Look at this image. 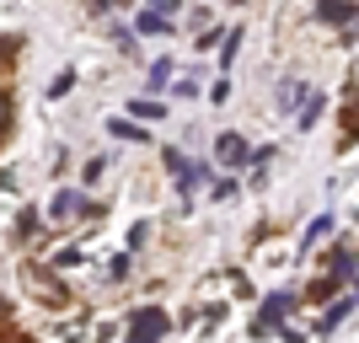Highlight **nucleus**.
I'll use <instances>...</instances> for the list:
<instances>
[{
  "instance_id": "obj_1",
  "label": "nucleus",
  "mask_w": 359,
  "mask_h": 343,
  "mask_svg": "<svg viewBox=\"0 0 359 343\" xmlns=\"http://www.w3.org/2000/svg\"><path fill=\"white\" fill-rule=\"evenodd\" d=\"M161 338H166V311H161V306L135 311V322H129V343H161Z\"/></svg>"
},
{
  "instance_id": "obj_2",
  "label": "nucleus",
  "mask_w": 359,
  "mask_h": 343,
  "mask_svg": "<svg viewBox=\"0 0 359 343\" xmlns=\"http://www.w3.org/2000/svg\"><path fill=\"white\" fill-rule=\"evenodd\" d=\"M290 306H295V300H290V295H273L269 306H263V316H257V322H252V332H257V338H269V332L279 328V316H285Z\"/></svg>"
},
{
  "instance_id": "obj_3",
  "label": "nucleus",
  "mask_w": 359,
  "mask_h": 343,
  "mask_svg": "<svg viewBox=\"0 0 359 343\" xmlns=\"http://www.w3.org/2000/svg\"><path fill=\"white\" fill-rule=\"evenodd\" d=\"M215 156H220L225 166H241V161H247V140H241V135H220V140H215Z\"/></svg>"
},
{
  "instance_id": "obj_4",
  "label": "nucleus",
  "mask_w": 359,
  "mask_h": 343,
  "mask_svg": "<svg viewBox=\"0 0 359 343\" xmlns=\"http://www.w3.org/2000/svg\"><path fill=\"white\" fill-rule=\"evenodd\" d=\"M107 135H113V140H145V129H140L135 119H113V123H107Z\"/></svg>"
},
{
  "instance_id": "obj_5",
  "label": "nucleus",
  "mask_w": 359,
  "mask_h": 343,
  "mask_svg": "<svg viewBox=\"0 0 359 343\" xmlns=\"http://www.w3.org/2000/svg\"><path fill=\"white\" fill-rule=\"evenodd\" d=\"M322 22H354V6H332V0H322Z\"/></svg>"
},
{
  "instance_id": "obj_6",
  "label": "nucleus",
  "mask_w": 359,
  "mask_h": 343,
  "mask_svg": "<svg viewBox=\"0 0 359 343\" xmlns=\"http://www.w3.org/2000/svg\"><path fill=\"white\" fill-rule=\"evenodd\" d=\"M140 32H150V38H156V32H166V16H161V11H140Z\"/></svg>"
},
{
  "instance_id": "obj_7",
  "label": "nucleus",
  "mask_w": 359,
  "mask_h": 343,
  "mask_svg": "<svg viewBox=\"0 0 359 343\" xmlns=\"http://www.w3.org/2000/svg\"><path fill=\"white\" fill-rule=\"evenodd\" d=\"M279 102H285V107L306 102V86H300V81H285V91H279Z\"/></svg>"
},
{
  "instance_id": "obj_8",
  "label": "nucleus",
  "mask_w": 359,
  "mask_h": 343,
  "mask_svg": "<svg viewBox=\"0 0 359 343\" xmlns=\"http://www.w3.org/2000/svg\"><path fill=\"white\" fill-rule=\"evenodd\" d=\"M70 86H75V70H60V75H54V86H48V97H65Z\"/></svg>"
},
{
  "instance_id": "obj_9",
  "label": "nucleus",
  "mask_w": 359,
  "mask_h": 343,
  "mask_svg": "<svg viewBox=\"0 0 359 343\" xmlns=\"http://www.w3.org/2000/svg\"><path fill=\"white\" fill-rule=\"evenodd\" d=\"M316 119H322V97H311V102H306V113H300V123H306V129H311Z\"/></svg>"
},
{
  "instance_id": "obj_10",
  "label": "nucleus",
  "mask_w": 359,
  "mask_h": 343,
  "mask_svg": "<svg viewBox=\"0 0 359 343\" xmlns=\"http://www.w3.org/2000/svg\"><path fill=\"white\" fill-rule=\"evenodd\" d=\"M6 129H11V97L0 91V135H6Z\"/></svg>"
},
{
  "instance_id": "obj_11",
  "label": "nucleus",
  "mask_w": 359,
  "mask_h": 343,
  "mask_svg": "<svg viewBox=\"0 0 359 343\" xmlns=\"http://www.w3.org/2000/svg\"><path fill=\"white\" fill-rule=\"evenodd\" d=\"M150 11H161V16H172V11H177V0H156V6H150Z\"/></svg>"
}]
</instances>
